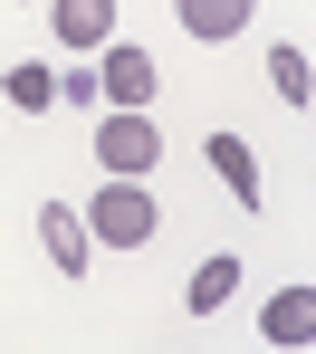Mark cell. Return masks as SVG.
I'll return each instance as SVG.
<instances>
[{
  "label": "cell",
  "instance_id": "3957f363",
  "mask_svg": "<svg viewBox=\"0 0 316 354\" xmlns=\"http://www.w3.org/2000/svg\"><path fill=\"white\" fill-rule=\"evenodd\" d=\"M154 86H163V67L144 58V48H115V39H106V77H96V96H115V106H154Z\"/></svg>",
  "mask_w": 316,
  "mask_h": 354
},
{
  "label": "cell",
  "instance_id": "9c48e42d",
  "mask_svg": "<svg viewBox=\"0 0 316 354\" xmlns=\"http://www.w3.org/2000/svg\"><path fill=\"white\" fill-rule=\"evenodd\" d=\"M259 326H268V345H307L316 335V288H278Z\"/></svg>",
  "mask_w": 316,
  "mask_h": 354
},
{
  "label": "cell",
  "instance_id": "30bf717a",
  "mask_svg": "<svg viewBox=\"0 0 316 354\" xmlns=\"http://www.w3.org/2000/svg\"><path fill=\"white\" fill-rule=\"evenodd\" d=\"M0 106H19V115H39V106H58V77L39 58H19V67H0Z\"/></svg>",
  "mask_w": 316,
  "mask_h": 354
},
{
  "label": "cell",
  "instance_id": "8fae6325",
  "mask_svg": "<svg viewBox=\"0 0 316 354\" xmlns=\"http://www.w3.org/2000/svg\"><path fill=\"white\" fill-rule=\"evenodd\" d=\"M268 86H278V106H307L316 67H307V48H297V39H288V48H268Z\"/></svg>",
  "mask_w": 316,
  "mask_h": 354
},
{
  "label": "cell",
  "instance_id": "7a4b0ae2",
  "mask_svg": "<svg viewBox=\"0 0 316 354\" xmlns=\"http://www.w3.org/2000/svg\"><path fill=\"white\" fill-rule=\"evenodd\" d=\"M96 163H106L115 182H144L154 163H163V134H154V115H144V106H115V115L96 124Z\"/></svg>",
  "mask_w": 316,
  "mask_h": 354
},
{
  "label": "cell",
  "instance_id": "5b68a950",
  "mask_svg": "<svg viewBox=\"0 0 316 354\" xmlns=\"http://www.w3.org/2000/svg\"><path fill=\"white\" fill-rule=\"evenodd\" d=\"M48 29L67 48H106L115 39V0H48Z\"/></svg>",
  "mask_w": 316,
  "mask_h": 354
},
{
  "label": "cell",
  "instance_id": "ba28073f",
  "mask_svg": "<svg viewBox=\"0 0 316 354\" xmlns=\"http://www.w3.org/2000/svg\"><path fill=\"white\" fill-rule=\"evenodd\" d=\"M173 10H183V29H192V39H211V48H221V39H240V29H250V10H259V0H173Z\"/></svg>",
  "mask_w": 316,
  "mask_h": 354
},
{
  "label": "cell",
  "instance_id": "277c9868",
  "mask_svg": "<svg viewBox=\"0 0 316 354\" xmlns=\"http://www.w3.org/2000/svg\"><path fill=\"white\" fill-rule=\"evenodd\" d=\"M39 239H48V259H58L67 278L96 259V239H86V211H77V201H48V211H39Z\"/></svg>",
  "mask_w": 316,
  "mask_h": 354
},
{
  "label": "cell",
  "instance_id": "6da1fadb",
  "mask_svg": "<svg viewBox=\"0 0 316 354\" xmlns=\"http://www.w3.org/2000/svg\"><path fill=\"white\" fill-rule=\"evenodd\" d=\"M86 239H96V249H154V239H163V211H154V192L106 173V192L86 201Z\"/></svg>",
  "mask_w": 316,
  "mask_h": 354
},
{
  "label": "cell",
  "instance_id": "52a82bcc",
  "mask_svg": "<svg viewBox=\"0 0 316 354\" xmlns=\"http://www.w3.org/2000/svg\"><path fill=\"white\" fill-rule=\"evenodd\" d=\"M230 297H240V259H230V249H211V259L192 268V288H183V306H192V316H221Z\"/></svg>",
  "mask_w": 316,
  "mask_h": 354
},
{
  "label": "cell",
  "instance_id": "8992f818",
  "mask_svg": "<svg viewBox=\"0 0 316 354\" xmlns=\"http://www.w3.org/2000/svg\"><path fill=\"white\" fill-rule=\"evenodd\" d=\"M201 153H211V173L230 182V201H240V211H259V153H250V144L211 124V144H201Z\"/></svg>",
  "mask_w": 316,
  "mask_h": 354
}]
</instances>
